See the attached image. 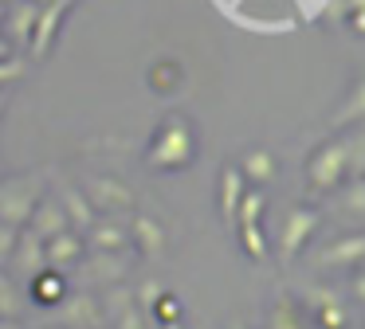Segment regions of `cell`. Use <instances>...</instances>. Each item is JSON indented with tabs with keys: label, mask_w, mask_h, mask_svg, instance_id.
<instances>
[{
	"label": "cell",
	"mask_w": 365,
	"mask_h": 329,
	"mask_svg": "<svg viewBox=\"0 0 365 329\" xmlns=\"http://www.w3.org/2000/svg\"><path fill=\"white\" fill-rule=\"evenodd\" d=\"M36 298H40V302H59V298H63V282L59 278H36Z\"/></svg>",
	"instance_id": "1"
},
{
	"label": "cell",
	"mask_w": 365,
	"mask_h": 329,
	"mask_svg": "<svg viewBox=\"0 0 365 329\" xmlns=\"http://www.w3.org/2000/svg\"><path fill=\"white\" fill-rule=\"evenodd\" d=\"M318 325L341 329V325H346V321H341V310H338V306H326V310H318Z\"/></svg>",
	"instance_id": "2"
},
{
	"label": "cell",
	"mask_w": 365,
	"mask_h": 329,
	"mask_svg": "<svg viewBox=\"0 0 365 329\" xmlns=\"http://www.w3.org/2000/svg\"><path fill=\"white\" fill-rule=\"evenodd\" d=\"M158 313H161V321H177V302H173V298H165V302L158 306Z\"/></svg>",
	"instance_id": "3"
},
{
	"label": "cell",
	"mask_w": 365,
	"mask_h": 329,
	"mask_svg": "<svg viewBox=\"0 0 365 329\" xmlns=\"http://www.w3.org/2000/svg\"><path fill=\"white\" fill-rule=\"evenodd\" d=\"M275 329H299L294 321H287V313H275Z\"/></svg>",
	"instance_id": "4"
},
{
	"label": "cell",
	"mask_w": 365,
	"mask_h": 329,
	"mask_svg": "<svg viewBox=\"0 0 365 329\" xmlns=\"http://www.w3.org/2000/svg\"><path fill=\"white\" fill-rule=\"evenodd\" d=\"M357 294H361V298H365V278H361V282H357Z\"/></svg>",
	"instance_id": "5"
},
{
	"label": "cell",
	"mask_w": 365,
	"mask_h": 329,
	"mask_svg": "<svg viewBox=\"0 0 365 329\" xmlns=\"http://www.w3.org/2000/svg\"><path fill=\"white\" fill-rule=\"evenodd\" d=\"M165 329H181V325H177V321H169V325H165Z\"/></svg>",
	"instance_id": "6"
},
{
	"label": "cell",
	"mask_w": 365,
	"mask_h": 329,
	"mask_svg": "<svg viewBox=\"0 0 365 329\" xmlns=\"http://www.w3.org/2000/svg\"><path fill=\"white\" fill-rule=\"evenodd\" d=\"M236 329H244V325H236Z\"/></svg>",
	"instance_id": "7"
}]
</instances>
